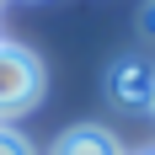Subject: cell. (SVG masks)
I'll return each mask as SVG.
<instances>
[{"instance_id":"cell-1","label":"cell","mask_w":155,"mask_h":155,"mask_svg":"<svg viewBox=\"0 0 155 155\" xmlns=\"http://www.w3.org/2000/svg\"><path fill=\"white\" fill-rule=\"evenodd\" d=\"M38 96H43V64L32 59L27 48L0 43V118L27 112Z\"/></svg>"},{"instance_id":"cell-2","label":"cell","mask_w":155,"mask_h":155,"mask_svg":"<svg viewBox=\"0 0 155 155\" xmlns=\"http://www.w3.org/2000/svg\"><path fill=\"white\" fill-rule=\"evenodd\" d=\"M107 91H112L118 107L144 112V107H155V70H150L144 59H118V64L107 70Z\"/></svg>"},{"instance_id":"cell-3","label":"cell","mask_w":155,"mask_h":155,"mask_svg":"<svg viewBox=\"0 0 155 155\" xmlns=\"http://www.w3.org/2000/svg\"><path fill=\"white\" fill-rule=\"evenodd\" d=\"M54 155H123V144L112 139L107 128H96V123H80L70 128L59 144H54Z\"/></svg>"},{"instance_id":"cell-4","label":"cell","mask_w":155,"mask_h":155,"mask_svg":"<svg viewBox=\"0 0 155 155\" xmlns=\"http://www.w3.org/2000/svg\"><path fill=\"white\" fill-rule=\"evenodd\" d=\"M0 155H32V144L16 134V128H0Z\"/></svg>"},{"instance_id":"cell-5","label":"cell","mask_w":155,"mask_h":155,"mask_svg":"<svg viewBox=\"0 0 155 155\" xmlns=\"http://www.w3.org/2000/svg\"><path fill=\"white\" fill-rule=\"evenodd\" d=\"M139 27H144V32H150V38H155V0H150V5H144V16H139Z\"/></svg>"},{"instance_id":"cell-6","label":"cell","mask_w":155,"mask_h":155,"mask_svg":"<svg viewBox=\"0 0 155 155\" xmlns=\"http://www.w3.org/2000/svg\"><path fill=\"white\" fill-rule=\"evenodd\" d=\"M150 155H155V150H150Z\"/></svg>"},{"instance_id":"cell-7","label":"cell","mask_w":155,"mask_h":155,"mask_svg":"<svg viewBox=\"0 0 155 155\" xmlns=\"http://www.w3.org/2000/svg\"><path fill=\"white\" fill-rule=\"evenodd\" d=\"M150 112H155V107H150Z\"/></svg>"}]
</instances>
